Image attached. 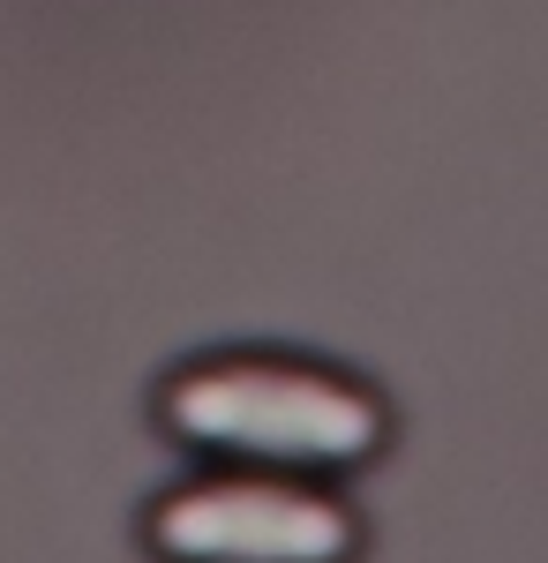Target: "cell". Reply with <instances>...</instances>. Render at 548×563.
<instances>
[{"label":"cell","instance_id":"obj_2","mask_svg":"<svg viewBox=\"0 0 548 563\" xmlns=\"http://www.w3.org/2000/svg\"><path fill=\"white\" fill-rule=\"evenodd\" d=\"M158 541L180 563H338L353 526L294 488H204L158 511Z\"/></svg>","mask_w":548,"mask_h":563},{"label":"cell","instance_id":"obj_1","mask_svg":"<svg viewBox=\"0 0 548 563\" xmlns=\"http://www.w3.org/2000/svg\"><path fill=\"white\" fill-rule=\"evenodd\" d=\"M173 421L255 459H361L376 406L316 368H211L173 390Z\"/></svg>","mask_w":548,"mask_h":563}]
</instances>
